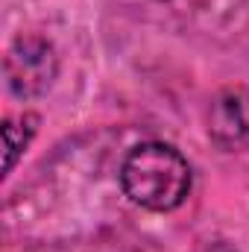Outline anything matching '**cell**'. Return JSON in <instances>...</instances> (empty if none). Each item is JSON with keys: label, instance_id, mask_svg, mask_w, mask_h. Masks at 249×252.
I'll return each instance as SVG.
<instances>
[{"label": "cell", "instance_id": "3957f363", "mask_svg": "<svg viewBox=\"0 0 249 252\" xmlns=\"http://www.w3.org/2000/svg\"><path fill=\"white\" fill-rule=\"evenodd\" d=\"M249 100H244V94H223L214 103V115H211V135L220 144H235L249 132Z\"/></svg>", "mask_w": 249, "mask_h": 252}, {"label": "cell", "instance_id": "6da1fadb", "mask_svg": "<svg viewBox=\"0 0 249 252\" xmlns=\"http://www.w3.org/2000/svg\"><path fill=\"white\" fill-rule=\"evenodd\" d=\"M118 179L129 202L156 214L182 208L193 188V170L187 158L164 141L135 144L126 153Z\"/></svg>", "mask_w": 249, "mask_h": 252}, {"label": "cell", "instance_id": "277c9868", "mask_svg": "<svg viewBox=\"0 0 249 252\" xmlns=\"http://www.w3.org/2000/svg\"><path fill=\"white\" fill-rule=\"evenodd\" d=\"M0 132H3V150H6V167H3V170L12 173L15 164H18V158L27 153L30 141H32L35 132H38V115L24 112V115H18V118H6L3 126H0Z\"/></svg>", "mask_w": 249, "mask_h": 252}, {"label": "cell", "instance_id": "7a4b0ae2", "mask_svg": "<svg viewBox=\"0 0 249 252\" xmlns=\"http://www.w3.org/2000/svg\"><path fill=\"white\" fill-rule=\"evenodd\" d=\"M59 76V53L50 38L38 32H21L3 56L6 91L15 100H35L53 88Z\"/></svg>", "mask_w": 249, "mask_h": 252}]
</instances>
